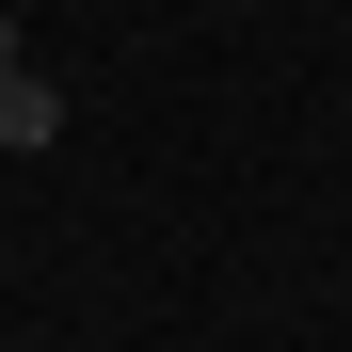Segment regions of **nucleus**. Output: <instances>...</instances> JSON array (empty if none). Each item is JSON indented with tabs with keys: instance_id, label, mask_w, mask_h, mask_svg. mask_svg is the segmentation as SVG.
I'll list each match as a JSON object with an SVG mask.
<instances>
[{
	"instance_id": "f257e3e1",
	"label": "nucleus",
	"mask_w": 352,
	"mask_h": 352,
	"mask_svg": "<svg viewBox=\"0 0 352 352\" xmlns=\"http://www.w3.org/2000/svg\"><path fill=\"white\" fill-rule=\"evenodd\" d=\"M48 129H65V96H48V80H0V160H32Z\"/></svg>"
},
{
	"instance_id": "f03ea898",
	"label": "nucleus",
	"mask_w": 352,
	"mask_h": 352,
	"mask_svg": "<svg viewBox=\"0 0 352 352\" xmlns=\"http://www.w3.org/2000/svg\"><path fill=\"white\" fill-rule=\"evenodd\" d=\"M0 80H32V48H16V16H0Z\"/></svg>"
}]
</instances>
